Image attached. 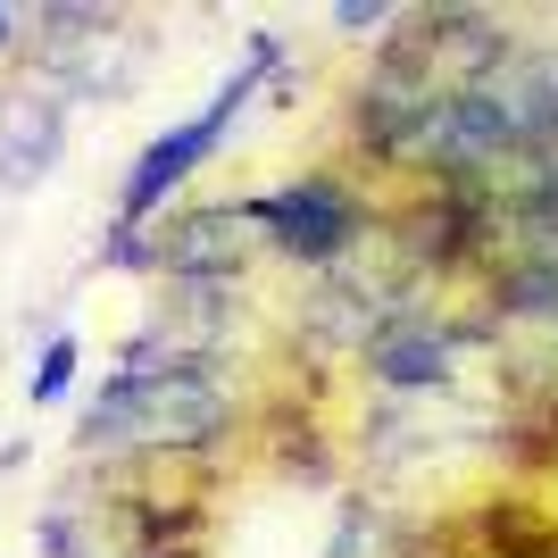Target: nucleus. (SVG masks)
<instances>
[{"instance_id": "1", "label": "nucleus", "mask_w": 558, "mask_h": 558, "mask_svg": "<svg viewBox=\"0 0 558 558\" xmlns=\"http://www.w3.org/2000/svg\"><path fill=\"white\" fill-rule=\"evenodd\" d=\"M233 434V392L217 384L209 359L175 350L167 367L125 359L84 409V442L93 450H209Z\"/></svg>"}, {"instance_id": "2", "label": "nucleus", "mask_w": 558, "mask_h": 558, "mask_svg": "<svg viewBox=\"0 0 558 558\" xmlns=\"http://www.w3.org/2000/svg\"><path fill=\"white\" fill-rule=\"evenodd\" d=\"M276 59H283V43H276V34H251V59H242V68H233L226 84L209 93V109H201V117H184V125H167V134H159V142H150V150L134 159V175H125V192H117V242H109V258H117V251H134V233L167 209V192H184L192 175H201V167L217 159V142L233 134V117L251 109V93H258V84L276 75Z\"/></svg>"}, {"instance_id": "3", "label": "nucleus", "mask_w": 558, "mask_h": 558, "mask_svg": "<svg viewBox=\"0 0 558 558\" xmlns=\"http://www.w3.org/2000/svg\"><path fill=\"white\" fill-rule=\"evenodd\" d=\"M233 209H242V226H258L283 258H301V267H342L375 233V201L350 184V175H333V167H308V175H292V184H276V192H251V201H233Z\"/></svg>"}, {"instance_id": "4", "label": "nucleus", "mask_w": 558, "mask_h": 558, "mask_svg": "<svg viewBox=\"0 0 558 558\" xmlns=\"http://www.w3.org/2000/svg\"><path fill=\"white\" fill-rule=\"evenodd\" d=\"M459 350H466V326H450L434 308H409L359 350V367H367L375 392H442L459 375Z\"/></svg>"}, {"instance_id": "5", "label": "nucleus", "mask_w": 558, "mask_h": 558, "mask_svg": "<svg viewBox=\"0 0 558 558\" xmlns=\"http://www.w3.org/2000/svg\"><path fill=\"white\" fill-rule=\"evenodd\" d=\"M59 142H68V100L9 93V100H0V192L43 184L50 159H59Z\"/></svg>"}, {"instance_id": "6", "label": "nucleus", "mask_w": 558, "mask_h": 558, "mask_svg": "<svg viewBox=\"0 0 558 558\" xmlns=\"http://www.w3.org/2000/svg\"><path fill=\"white\" fill-rule=\"evenodd\" d=\"M75 359H84V342H75V333H50V342H43V359L25 367V400H34V409L68 400V384H75Z\"/></svg>"}, {"instance_id": "7", "label": "nucleus", "mask_w": 558, "mask_h": 558, "mask_svg": "<svg viewBox=\"0 0 558 558\" xmlns=\"http://www.w3.org/2000/svg\"><path fill=\"white\" fill-rule=\"evenodd\" d=\"M333 25H342V34H367V25H400V9H384V0H342Z\"/></svg>"}, {"instance_id": "8", "label": "nucleus", "mask_w": 558, "mask_h": 558, "mask_svg": "<svg viewBox=\"0 0 558 558\" xmlns=\"http://www.w3.org/2000/svg\"><path fill=\"white\" fill-rule=\"evenodd\" d=\"M9 43H17V17H9V9H0V50H9Z\"/></svg>"}]
</instances>
